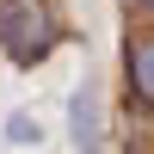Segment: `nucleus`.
Returning <instances> with one entry per match:
<instances>
[{"mask_svg":"<svg viewBox=\"0 0 154 154\" xmlns=\"http://www.w3.org/2000/svg\"><path fill=\"white\" fill-rule=\"evenodd\" d=\"M0 49L12 62H37V56L56 49V25L25 0H0Z\"/></svg>","mask_w":154,"mask_h":154,"instance_id":"nucleus-1","label":"nucleus"},{"mask_svg":"<svg viewBox=\"0 0 154 154\" xmlns=\"http://www.w3.org/2000/svg\"><path fill=\"white\" fill-rule=\"evenodd\" d=\"M123 68H130V93L154 111V31H136L123 43Z\"/></svg>","mask_w":154,"mask_h":154,"instance_id":"nucleus-2","label":"nucleus"},{"mask_svg":"<svg viewBox=\"0 0 154 154\" xmlns=\"http://www.w3.org/2000/svg\"><path fill=\"white\" fill-rule=\"evenodd\" d=\"M123 6H136V12H154V0H123Z\"/></svg>","mask_w":154,"mask_h":154,"instance_id":"nucleus-3","label":"nucleus"}]
</instances>
